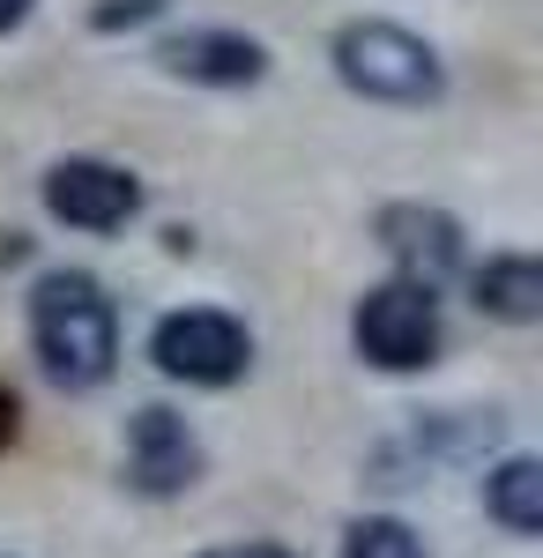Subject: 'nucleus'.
<instances>
[{
	"label": "nucleus",
	"instance_id": "obj_15",
	"mask_svg": "<svg viewBox=\"0 0 543 558\" xmlns=\"http://www.w3.org/2000/svg\"><path fill=\"white\" fill-rule=\"evenodd\" d=\"M23 15H31V0H0V31H15Z\"/></svg>",
	"mask_w": 543,
	"mask_h": 558
},
{
	"label": "nucleus",
	"instance_id": "obj_9",
	"mask_svg": "<svg viewBox=\"0 0 543 558\" xmlns=\"http://www.w3.org/2000/svg\"><path fill=\"white\" fill-rule=\"evenodd\" d=\"M476 305L492 320H506V328L543 320V260L536 254H492L476 268Z\"/></svg>",
	"mask_w": 543,
	"mask_h": 558
},
{
	"label": "nucleus",
	"instance_id": "obj_3",
	"mask_svg": "<svg viewBox=\"0 0 543 558\" xmlns=\"http://www.w3.org/2000/svg\"><path fill=\"white\" fill-rule=\"evenodd\" d=\"M350 343H358V357L365 365H379V373H424L432 357H439V343H447V328H439V291H418V283H379V291H365L358 299V313H350Z\"/></svg>",
	"mask_w": 543,
	"mask_h": 558
},
{
	"label": "nucleus",
	"instance_id": "obj_1",
	"mask_svg": "<svg viewBox=\"0 0 543 558\" xmlns=\"http://www.w3.org/2000/svg\"><path fill=\"white\" fill-rule=\"evenodd\" d=\"M31 350H38L45 380L89 395V387L112 380L120 365V313L105 299V283L83 268H52L31 291Z\"/></svg>",
	"mask_w": 543,
	"mask_h": 558
},
{
	"label": "nucleus",
	"instance_id": "obj_6",
	"mask_svg": "<svg viewBox=\"0 0 543 558\" xmlns=\"http://www.w3.org/2000/svg\"><path fill=\"white\" fill-rule=\"evenodd\" d=\"M194 476H202V439L179 410L149 402V410L126 417V484L142 499H179Z\"/></svg>",
	"mask_w": 543,
	"mask_h": 558
},
{
	"label": "nucleus",
	"instance_id": "obj_13",
	"mask_svg": "<svg viewBox=\"0 0 543 558\" xmlns=\"http://www.w3.org/2000/svg\"><path fill=\"white\" fill-rule=\"evenodd\" d=\"M15 432H23V402L15 387H0V447H15Z\"/></svg>",
	"mask_w": 543,
	"mask_h": 558
},
{
	"label": "nucleus",
	"instance_id": "obj_10",
	"mask_svg": "<svg viewBox=\"0 0 543 558\" xmlns=\"http://www.w3.org/2000/svg\"><path fill=\"white\" fill-rule=\"evenodd\" d=\"M484 507L506 536H536L543 529V462L536 454H506L499 470L484 476Z\"/></svg>",
	"mask_w": 543,
	"mask_h": 558
},
{
	"label": "nucleus",
	"instance_id": "obj_5",
	"mask_svg": "<svg viewBox=\"0 0 543 558\" xmlns=\"http://www.w3.org/2000/svg\"><path fill=\"white\" fill-rule=\"evenodd\" d=\"M45 209L75 231H120L142 209V179L126 165H105V157H60L45 172Z\"/></svg>",
	"mask_w": 543,
	"mask_h": 558
},
{
	"label": "nucleus",
	"instance_id": "obj_14",
	"mask_svg": "<svg viewBox=\"0 0 543 558\" xmlns=\"http://www.w3.org/2000/svg\"><path fill=\"white\" fill-rule=\"evenodd\" d=\"M209 558H291L283 544H239V551H209Z\"/></svg>",
	"mask_w": 543,
	"mask_h": 558
},
{
	"label": "nucleus",
	"instance_id": "obj_4",
	"mask_svg": "<svg viewBox=\"0 0 543 558\" xmlns=\"http://www.w3.org/2000/svg\"><path fill=\"white\" fill-rule=\"evenodd\" d=\"M149 357L165 380L186 387H231L246 380L253 365V336L239 313H216V305H186V313H165L157 336H149Z\"/></svg>",
	"mask_w": 543,
	"mask_h": 558
},
{
	"label": "nucleus",
	"instance_id": "obj_7",
	"mask_svg": "<svg viewBox=\"0 0 543 558\" xmlns=\"http://www.w3.org/2000/svg\"><path fill=\"white\" fill-rule=\"evenodd\" d=\"M373 231H379V246L395 254L402 283L439 291V283H455V276H461V223L447 209H424V202H387Z\"/></svg>",
	"mask_w": 543,
	"mask_h": 558
},
{
	"label": "nucleus",
	"instance_id": "obj_12",
	"mask_svg": "<svg viewBox=\"0 0 543 558\" xmlns=\"http://www.w3.org/2000/svg\"><path fill=\"white\" fill-rule=\"evenodd\" d=\"M149 15H165V0H105L89 23H97V31H134V23H149Z\"/></svg>",
	"mask_w": 543,
	"mask_h": 558
},
{
	"label": "nucleus",
	"instance_id": "obj_2",
	"mask_svg": "<svg viewBox=\"0 0 543 558\" xmlns=\"http://www.w3.org/2000/svg\"><path fill=\"white\" fill-rule=\"evenodd\" d=\"M335 75H342V89H358L373 105H439V89H447L439 52L418 31L379 23V15L335 31Z\"/></svg>",
	"mask_w": 543,
	"mask_h": 558
},
{
	"label": "nucleus",
	"instance_id": "obj_8",
	"mask_svg": "<svg viewBox=\"0 0 543 558\" xmlns=\"http://www.w3.org/2000/svg\"><path fill=\"white\" fill-rule=\"evenodd\" d=\"M157 68L202 89H246L268 75V45L246 38V31H171L157 45Z\"/></svg>",
	"mask_w": 543,
	"mask_h": 558
},
{
	"label": "nucleus",
	"instance_id": "obj_11",
	"mask_svg": "<svg viewBox=\"0 0 543 558\" xmlns=\"http://www.w3.org/2000/svg\"><path fill=\"white\" fill-rule=\"evenodd\" d=\"M342 558H424V544H418V529H410V521L365 514V521H350V529H342Z\"/></svg>",
	"mask_w": 543,
	"mask_h": 558
}]
</instances>
